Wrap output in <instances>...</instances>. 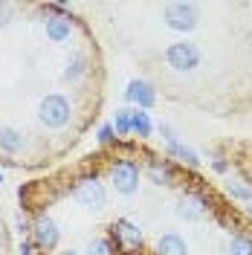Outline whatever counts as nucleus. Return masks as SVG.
<instances>
[{"label":"nucleus","mask_w":252,"mask_h":255,"mask_svg":"<svg viewBox=\"0 0 252 255\" xmlns=\"http://www.w3.org/2000/svg\"><path fill=\"white\" fill-rule=\"evenodd\" d=\"M99 142H113V128L111 125H105V128H99Z\"/></svg>","instance_id":"2eb2a0df"},{"label":"nucleus","mask_w":252,"mask_h":255,"mask_svg":"<svg viewBox=\"0 0 252 255\" xmlns=\"http://www.w3.org/2000/svg\"><path fill=\"white\" fill-rule=\"evenodd\" d=\"M32 238H35V244H38L41 250L49 253V250H55L61 232H58V226H55V221H52L49 215H41V218L35 221V226H32Z\"/></svg>","instance_id":"20e7f679"},{"label":"nucleus","mask_w":252,"mask_h":255,"mask_svg":"<svg viewBox=\"0 0 252 255\" xmlns=\"http://www.w3.org/2000/svg\"><path fill=\"white\" fill-rule=\"evenodd\" d=\"M84 70H87V58H84V52H73V55L67 58L64 79H67V81H79L81 76H84Z\"/></svg>","instance_id":"9d476101"},{"label":"nucleus","mask_w":252,"mask_h":255,"mask_svg":"<svg viewBox=\"0 0 252 255\" xmlns=\"http://www.w3.org/2000/svg\"><path fill=\"white\" fill-rule=\"evenodd\" d=\"M38 116L47 128H64L70 122V99L61 93H49L41 99V108H38Z\"/></svg>","instance_id":"f257e3e1"},{"label":"nucleus","mask_w":252,"mask_h":255,"mask_svg":"<svg viewBox=\"0 0 252 255\" xmlns=\"http://www.w3.org/2000/svg\"><path fill=\"white\" fill-rule=\"evenodd\" d=\"M116 133L119 136H127L130 133V111H116Z\"/></svg>","instance_id":"4468645a"},{"label":"nucleus","mask_w":252,"mask_h":255,"mask_svg":"<svg viewBox=\"0 0 252 255\" xmlns=\"http://www.w3.org/2000/svg\"><path fill=\"white\" fill-rule=\"evenodd\" d=\"M127 99H130V102H139L142 108H148V105H154V90H151V87H148V84H145V81H130V84H127Z\"/></svg>","instance_id":"1a4fd4ad"},{"label":"nucleus","mask_w":252,"mask_h":255,"mask_svg":"<svg viewBox=\"0 0 252 255\" xmlns=\"http://www.w3.org/2000/svg\"><path fill=\"white\" fill-rule=\"evenodd\" d=\"M58 255H79L76 250H64V253H58Z\"/></svg>","instance_id":"f3484780"},{"label":"nucleus","mask_w":252,"mask_h":255,"mask_svg":"<svg viewBox=\"0 0 252 255\" xmlns=\"http://www.w3.org/2000/svg\"><path fill=\"white\" fill-rule=\"evenodd\" d=\"M70 32H73V23H70V17L64 15H55V17H47V38L52 44H61L70 38Z\"/></svg>","instance_id":"0eeeda50"},{"label":"nucleus","mask_w":252,"mask_h":255,"mask_svg":"<svg viewBox=\"0 0 252 255\" xmlns=\"http://www.w3.org/2000/svg\"><path fill=\"white\" fill-rule=\"evenodd\" d=\"M87 255H113V247L108 238H96L90 241V247H87Z\"/></svg>","instance_id":"ddd939ff"},{"label":"nucleus","mask_w":252,"mask_h":255,"mask_svg":"<svg viewBox=\"0 0 252 255\" xmlns=\"http://www.w3.org/2000/svg\"><path fill=\"white\" fill-rule=\"evenodd\" d=\"M130 130H136L139 136H151V119L145 111H130Z\"/></svg>","instance_id":"f8f14e48"},{"label":"nucleus","mask_w":252,"mask_h":255,"mask_svg":"<svg viewBox=\"0 0 252 255\" xmlns=\"http://www.w3.org/2000/svg\"><path fill=\"white\" fill-rule=\"evenodd\" d=\"M157 253L159 255H189V247H186V241L180 238V235L168 232V235H162V238H159Z\"/></svg>","instance_id":"6e6552de"},{"label":"nucleus","mask_w":252,"mask_h":255,"mask_svg":"<svg viewBox=\"0 0 252 255\" xmlns=\"http://www.w3.org/2000/svg\"><path fill=\"white\" fill-rule=\"evenodd\" d=\"M113 238L119 241L122 247H127V250H139L142 247V232L136 223H130L127 218H122V221L113 223Z\"/></svg>","instance_id":"39448f33"},{"label":"nucleus","mask_w":252,"mask_h":255,"mask_svg":"<svg viewBox=\"0 0 252 255\" xmlns=\"http://www.w3.org/2000/svg\"><path fill=\"white\" fill-rule=\"evenodd\" d=\"M73 197H76L79 206L93 209V212H99V209L108 206V191H105V186H102L96 177H84V180H79V183L73 186Z\"/></svg>","instance_id":"7ed1b4c3"},{"label":"nucleus","mask_w":252,"mask_h":255,"mask_svg":"<svg viewBox=\"0 0 252 255\" xmlns=\"http://www.w3.org/2000/svg\"><path fill=\"white\" fill-rule=\"evenodd\" d=\"M0 183H3V174H0Z\"/></svg>","instance_id":"a211bd4d"},{"label":"nucleus","mask_w":252,"mask_h":255,"mask_svg":"<svg viewBox=\"0 0 252 255\" xmlns=\"http://www.w3.org/2000/svg\"><path fill=\"white\" fill-rule=\"evenodd\" d=\"M148 177H151L157 186H162V183H171L174 171H171V165H168V162H162V159H154V162L148 165Z\"/></svg>","instance_id":"9b49d317"},{"label":"nucleus","mask_w":252,"mask_h":255,"mask_svg":"<svg viewBox=\"0 0 252 255\" xmlns=\"http://www.w3.org/2000/svg\"><path fill=\"white\" fill-rule=\"evenodd\" d=\"M111 183L116 186L119 194H133V191L139 189V165H136L133 159H127V157L113 159Z\"/></svg>","instance_id":"f03ea898"},{"label":"nucleus","mask_w":252,"mask_h":255,"mask_svg":"<svg viewBox=\"0 0 252 255\" xmlns=\"http://www.w3.org/2000/svg\"><path fill=\"white\" fill-rule=\"evenodd\" d=\"M23 145H26V139H23V133L17 128H9V125L0 128V151L3 154H20Z\"/></svg>","instance_id":"423d86ee"},{"label":"nucleus","mask_w":252,"mask_h":255,"mask_svg":"<svg viewBox=\"0 0 252 255\" xmlns=\"http://www.w3.org/2000/svg\"><path fill=\"white\" fill-rule=\"evenodd\" d=\"M20 255H32V244H29V241H23V244H20Z\"/></svg>","instance_id":"dca6fc26"}]
</instances>
